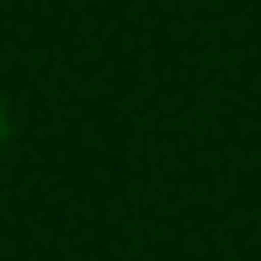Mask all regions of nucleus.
Masks as SVG:
<instances>
[{
    "instance_id": "nucleus-1",
    "label": "nucleus",
    "mask_w": 261,
    "mask_h": 261,
    "mask_svg": "<svg viewBox=\"0 0 261 261\" xmlns=\"http://www.w3.org/2000/svg\"><path fill=\"white\" fill-rule=\"evenodd\" d=\"M0 144H6V107H0Z\"/></svg>"
}]
</instances>
